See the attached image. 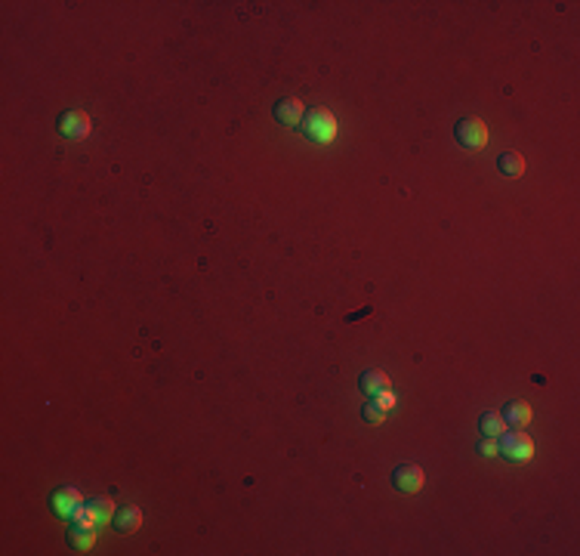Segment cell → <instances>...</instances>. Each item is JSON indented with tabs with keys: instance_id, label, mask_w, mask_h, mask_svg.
Segmentation results:
<instances>
[{
	"instance_id": "obj_1",
	"label": "cell",
	"mask_w": 580,
	"mask_h": 556,
	"mask_svg": "<svg viewBox=\"0 0 580 556\" xmlns=\"http://www.w3.org/2000/svg\"><path fill=\"white\" fill-rule=\"evenodd\" d=\"M336 130H340V124H336L334 111L312 109L309 115H305V136H309L312 142H318V146H330V142L336 140Z\"/></svg>"
},
{
	"instance_id": "obj_2",
	"label": "cell",
	"mask_w": 580,
	"mask_h": 556,
	"mask_svg": "<svg viewBox=\"0 0 580 556\" xmlns=\"http://www.w3.org/2000/svg\"><path fill=\"white\" fill-rule=\"evenodd\" d=\"M457 142L472 152H481L491 142V133H488V124L481 118H463L457 124Z\"/></svg>"
},
{
	"instance_id": "obj_3",
	"label": "cell",
	"mask_w": 580,
	"mask_h": 556,
	"mask_svg": "<svg viewBox=\"0 0 580 556\" xmlns=\"http://www.w3.org/2000/svg\"><path fill=\"white\" fill-rule=\"evenodd\" d=\"M534 439L528 436V433H512V436H506L503 433V445H500V455H506L510 461L515 464H528L531 457H534Z\"/></svg>"
},
{
	"instance_id": "obj_4",
	"label": "cell",
	"mask_w": 580,
	"mask_h": 556,
	"mask_svg": "<svg viewBox=\"0 0 580 556\" xmlns=\"http://www.w3.org/2000/svg\"><path fill=\"white\" fill-rule=\"evenodd\" d=\"M90 130H93V121H90L87 111H80V109H71L59 118V133L65 136V140H87Z\"/></svg>"
},
{
	"instance_id": "obj_5",
	"label": "cell",
	"mask_w": 580,
	"mask_h": 556,
	"mask_svg": "<svg viewBox=\"0 0 580 556\" xmlns=\"http://www.w3.org/2000/svg\"><path fill=\"white\" fill-rule=\"evenodd\" d=\"M392 486H396L401 495H420L426 486V476L417 464H401V467H396V473H392Z\"/></svg>"
},
{
	"instance_id": "obj_6",
	"label": "cell",
	"mask_w": 580,
	"mask_h": 556,
	"mask_svg": "<svg viewBox=\"0 0 580 556\" xmlns=\"http://www.w3.org/2000/svg\"><path fill=\"white\" fill-rule=\"evenodd\" d=\"M80 501H84V498H80L77 488L62 486V488L53 495V513H56L59 519H71V517H75V513L80 510V507H84Z\"/></svg>"
},
{
	"instance_id": "obj_7",
	"label": "cell",
	"mask_w": 580,
	"mask_h": 556,
	"mask_svg": "<svg viewBox=\"0 0 580 556\" xmlns=\"http://www.w3.org/2000/svg\"><path fill=\"white\" fill-rule=\"evenodd\" d=\"M142 526V510L136 504H124L115 517V531L118 535H133L136 529Z\"/></svg>"
},
{
	"instance_id": "obj_8",
	"label": "cell",
	"mask_w": 580,
	"mask_h": 556,
	"mask_svg": "<svg viewBox=\"0 0 580 556\" xmlns=\"http://www.w3.org/2000/svg\"><path fill=\"white\" fill-rule=\"evenodd\" d=\"M275 121L281 127H296L303 121V102L300 99H281L275 106Z\"/></svg>"
},
{
	"instance_id": "obj_9",
	"label": "cell",
	"mask_w": 580,
	"mask_h": 556,
	"mask_svg": "<svg viewBox=\"0 0 580 556\" xmlns=\"http://www.w3.org/2000/svg\"><path fill=\"white\" fill-rule=\"evenodd\" d=\"M500 414H503L506 426H528L531 417H534V411H531L528 402H510V405H506Z\"/></svg>"
},
{
	"instance_id": "obj_10",
	"label": "cell",
	"mask_w": 580,
	"mask_h": 556,
	"mask_svg": "<svg viewBox=\"0 0 580 556\" xmlns=\"http://www.w3.org/2000/svg\"><path fill=\"white\" fill-rule=\"evenodd\" d=\"M361 390H365L367 396H377V393H383V390H392V381L383 371H367V374H361Z\"/></svg>"
},
{
	"instance_id": "obj_11",
	"label": "cell",
	"mask_w": 580,
	"mask_h": 556,
	"mask_svg": "<svg viewBox=\"0 0 580 556\" xmlns=\"http://www.w3.org/2000/svg\"><path fill=\"white\" fill-rule=\"evenodd\" d=\"M525 158L519 155V152H503L500 155V173L510 176V180H519V176H525Z\"/></svg>"
},
{
	"instance_id": "obj_12",
	"label": "cell",
	"mask_w": 580,
	"mask_h": 556,
	"mask_svg": "<svg viewBox=\"0 0 580 556\" xmlns=\"http://www.w3.org/2000/svg\"><path fill=\"white\" fill-rule=\"evenodd\" d=\"M479 426H481V433L491 436V439H497V436H503V433H506V421H503L500 411H485V414H481V421H479Z\"/></svg>"
},
{
	"instance_id": "obj_13",
	"label": "cell",
	"mask_w": 580,
	"mask_h": 556,
	"mask_svg": "<svg viewBox=\"0 0 580 556\" xmlns=\"http://www.w3.org/2000/svg\"><path fill=\"white\" fill-rule=\"evenodd\" d=\"M68 538H71V544H75L80 553H84V550H93V547H96V529H80V526H75Z\"/></svg>"
},
{
	"instance_id": "obj_14",
	"label": "cell",
	"mask_w": 580,
	"mask_h": 556,
	"mask_svg": "<svg viewBox=\"0 0 580 556\" xmlns=\"http://www.w3.org/2000/svg\"><path fill=\"white\" fill-rule=\"evenodd\" d=\"M90 510L96 513L99 526H106V522L115 519V504H111L108 498H93V501H90Z\"/></svg>"
},
{
	"instance_id": "obj_15",
	"label": "cell",
	"mask_w": 580,
	"mask_h": 556,
	"mask_svg": "<svg viewBox=\"0 0 580 556\" xmlns=\"http://www.w3.org/2000/svg\"><path fill=\"white\" fill-rule=\"evenodd\" d=\"M71 519H75V526H80V529H96V526H99V519H96V513L90 510V504L80 507Z\"/></svg>"
},
{
	"instance_id": "obj_16",
	"label": "cell",
	"mask_w": 580,
	"mask_h": 556,
	"mask_svg": "<svg viewBox=\"0 0 580 556\" xmlns=\"http://www.w3.org/2000/svg\"><path fill=\"white\" fill-rule=\"evenodd\" d=\"M365 421H370V424H383V421H386V408H380L377 402H367V405H365Z\"/></svg>"
},
{
	"instance_id": "obj_17",
	"label": "cell",
	"mask_w": 580,
	"mask_h": 556,
	"mask_svg": "<svg viewBox=\"0 0 580 556\" xmlns=\"http://www.w3.org/2000/svg\"><path fill=\"white\" fill-rule=\"evenodd\" d=\"M479 455H481V457H497V455H500V445H497V442L488 436V439L479 445Z\"/></svg>"
},
{
	"instance_id": "obj_18",
	"label": "cell",
	"mask_w": 580,
	"mask_h": 556,
	"mask_svg": "<svg viewBox=\"0 0 580 556\" xmlns=\"http://www.w3.org/2000/svg\"><path fill=\"white\" fill-rule=\"evenodd\" d=\"M377 405L386 408V411H392L396 408V396H392V390H383V393H377Z\"/></svg>"
}]
</instances>
